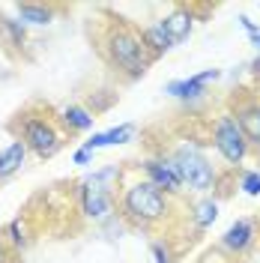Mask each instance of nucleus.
Returning <instances> with one entry per match:
<instances>
[{
	"label": "nucleus",
	"mask_w": 260,
	"mask_h": 263,
	"mask_svg": "<svg viewBox=\"0 0 260 263\" xmlns=\"http://www.w3.org/2000/svg\"><path fill=\"white\" fill-rule=\"evenodd\" d=\"M236 123L243 129L245 141L260 147V105H243L239 114H236Z\"/></svg>",
	"instance_id": "nucleus-11"
},
{
	"label": "nucleus",
	"mask_w": 260,
	"mask_h": 263,
	"mask_svg": "<svg viewBox=\"0 0 260 263\" xmlns=\"http://www.w3.org/2000/svg\"><path fill=\"white\" fill-rule=\"evenodd\" d=\"M243 189H245V195H260V174H245Z\"/></svg>",
	"instance_id": "nucleus-20"
},
{
	"label": "nucleus",
	"mask_w": 260,
	"mask_h": 263,
	"mask_svg": "<svg viewBox=\"0 0 260 263\" xmlns=\"http://www.w3.org/2000/svg\"><path fill=\"white\" fill-rule=\"evenodd\" d=\"M254 242V224L248 221V218H239V221H233L228 228V233L221 236V246L228 248V251H233V254H239V251H245V248Z\"/></svg>",
	"instance_id": "nucleus-9"
},
{
	"label": "nucleus",
	"mask_w": 260,
	"mask_h": 263,
	"mask_svg": "<svg viewBox=\"0 0 260 263\" xmlns=\"http://www.w3.org/2000/svg\"><path fill=\"white\" fill-rule=\"evenodd\" d=\"M123 210H126V215H132L135 221L146 224V221H159V218L168 213V200H164L159 185H153L150 180H144V182H135V185L126 189Z\"/></svg>",
	"instance_id": "nucleus-2"
},
{
	"label": "nucleus",
	"mask_w": 260,
	"mask_h": 263,
	"mask_svg": "<svg viewBox=\"0 0 260 263\" xmlns=\"http://www.w3.org/2000/svg\"><path fill=\"white\" fill-rule=\"evenodd\" d=\"M24 144H27L36 156L48 159V156H54L57 147H60V135H57V129L51 126L48 120H27V123H24Z\"/></svg>",
	"instance_id": "nucleus-6"
},
{
	"label": "nucleus",
	"mask_w": 260,
	"mask_h": 263,
	"mask_svg": "<svg viewBox=\"0 0 260 263\" xmlns=\"http://www.w3.org/2000/svg\"><path fill=\"white\" fill-rule=\"evenodd\" d=\"M18 15H21V21H27V24H48L51 21V9L48 6L21 3V6H18Z\"/></svg>",
	"instance_id": "nucleus-16"
},
{
	"label": "nucleus",
	"mask_w": 260,
	"mask_h": 263,
	"mask_svg": "<svg viewBox=\"0 0 260 263\" xmlns=\"http://www.w3.org/2000/svg\"><path fill=\"white\" fill-rule=\"evenodd\" d=\"M0 27H3V30L9 33V39H12L15 45H21V42H24V30L18 27V24L12 21V18H0Z\"/></svg>",
	"instance_id": "nucleus-18"
},
{
	"label": "nucleus",
	"mask_w": 260,
	"mask_h": 263,
	"mask_svg": "<svg viewBox=\"0 0 260 263\" xmlns=\"http://www.w3.org/2000/svg\"><path fill=\"white\" fill-rule=\"evenodd\" d=\"M218 78V69H207V72H200V75H192V78H185V81H171L168 84V93L177 99H195L203 93V87L210 81Z\"/></svg>",
	"instance_id": "nucleus-8"
},
{
	"label": "nucleus",
	"mask_w": 260,
	"mask_h": 263,
	"mask_svg": "<svg viewBox=\"0 0 260 263\" xmlns=\"http://www.w3.org/2000/svg\"><path fill=\"white\" fill-rule=\"evenodd\" d=\"M132 126L126 123V126H117V129H111V132H102V135H93L87 144H84V149H102V147H114V144H123V141H129L132 138Z\"/></svg>",
	"instance_id": "nucleus-13"
},
{
	"label": "nucleus",
	"mask_w": 260,
	"mask_h": 263,
	"mask_svg": "<svg viewBox=\"0 0 260 263\" xmlns=\"http://www.w3.org/2000/svg\"><path fill=\"white\" fill-rule=\"evenodd\" d=\"M108 177H111V171H105V174L93 177V180L84 185L81 203H84V213H87V218H105V215L111 213L114 200H111V192H108V185H105V180H108Z\"/></svg>",
	"instance_id": "nucleus-5"
},
{
	"label": "nucleus",
	"mask_w": 260,
	"mask_h": 263,
	"mask_svg": "<svg viewBox=\"0 0 260 263\" xmlns=\"http://www.w3.org/2000/svg\"><path fill=\"white\" fill-rule=\"evenodd\" d=\"M0 263H3V242H0Z\"/></svg>",
	"instance_id": "nucleus-23"
},
{
	"label": "nucleus",
	"mask_w": 260,
	"mask_h": 263,
	"mask_svg": "<svg viewBox=\"0 0 260 263\" xmlns=\"http://www.w3.org/2000/svg\"><path fill=\"white\" fill-rule=\"evenodd\" d=\"M239 24H243L245 30H248V36H251V45H254V48L260 51V30H257V24H254V21H251V18H239Z\"/></svg>",
	"instance_id": "nucleus-19"
},
{
	"label": "nucleus",
	"mask_w": 260,
	"mask_h": 263,
	"mask_svg": "<svg viewBox=\"0 0 260 263\" xmlns=\"http://www.w3.org/2000/svg\"><path fill=\"white\" fill-rule=\"evenodd\" d=\"M24 156H27V144H24V141H12L9 147L0 153V177L15 174L18 167L24 164Z\"/></svg>",
	"instance_id": "nucleus-12"
},
{
	"label": "nucleus",
	"mask_w": 260,
	"mask_h": 263,
	"mask_svg": "<svg viewBox=\"0 0 260 263\" xmlns=\"http://www.w3.org/2000/svg\"><path fill=\"white\" fill-rule=\"evenodd\" d=\"M93 120H96V117L90 114L87 108H81V105H69V108L63 111V123L69 126V129L87 132V129H93Z\"/></svg>",
	"instance_id": "nucleus-15"
},
{
	"label": "nucleus",
	"mask_w": 260,
	"mask_h": 263,
	"mask_svg": "<svg viewBox=\"0 0 260 263\" xmlns=\"http://www.w3.org/2000/svg\"><path fill=\"white\" fill-rule=\"evenodd\" d=\"M215 147H218V153L233 164L245 159L248 141H245L243 129H239V123H236L233 117H221V120L215 123Z\"/></svg>",
	"instance_id": "nucleus-4"
},
{
	"label": "nucleus",
	"mask_w": 260,
	"mask_h": 263,
	"mask_svg": "<svg viewBox=\"0 0 260 263\" xmlns=\"http://www.w3.org/2000/svg\"><path fill=\"white\" fill-rule=\"evenodd\" d=\"M108 60H111L117 69H123L129 78H138V75L146 72L153 54L146 51L141 36H135L132 30H114L111 39H108Z\"/></svg>",
	"instance_id": "nucleus-1"
},
{
	"label": "nucleus",
	"mask_w": 260,
	"mask_h": 263,
	"mask_svg": "<svg viewBox=\"0 0 260 263\" xmlns=\"http://www.w3.org/2000/svg\"><path fill=\"white\" fill-rule=\"evenodd\" d=\"M90 159H93V153H90V149H78V153H75V164H87Z\"/></svg>",
	"instance_id": "nucleus-21"
},
{
	"label": "nucleus",
	"mask_w": 260,
	"mask_h": 263,
	"mask_svg": "<svg viewBox=\"0 0 260 263\" xmlns=\"http://www.w3.org/2000/svg\"><path fill=\"white\" fill-rule=\"evenodd\" d=\"M141 39H144L146 51H150L153 57H159V54H164V51H168L171 45H174V42H171V36H168V33L162 30V24H156V27H146Z\"/></svg>",
	"instance_id": "nucleus-14"
},
{
	"label": "nucleus",
	"mask_w": 260,
	"mask_h": 263,
	"mask_svg": "<svg viewBox=\"0 0 260 263\" xmlns=\"http://www.w3.org/2000/svg\"><path fill=\"white\" fill-rule=\"evenodd\" d=\"M159 24H162V30L171 36V42L177 45V42H182V39L192 33V12H189V9H177V12H171L168 18H162Z\"/></svg>",
	"instance_id": "nucleus-10"
},
{
	"label": "nucleus",
	"mask_w": 260,
	"mask_h": 263,
	"mask_svg": "<svg viewBox=\"0 0 260 263\" xmlns=\"http://www.w3.org/2000/svg\"><path fill=\"white\" fill-rule=\"evenodd\" d=\"M254 72H260V57H257V60H254Z\"/></svg>",
	"instance_id": "nucleus-22"
},
{
	"label": "nucleus",
	"mask_w": 260,
	"mask_h": 263,
	"mask_svg": "<svg viewBox=\"0 0 260 263\" xmlns=\"http://www.w3.org/2000/svg\"><path fill=\"white\" fill-rule=\"evenodd\" d=\"M215 215H218V203H215V200H203L195 213V221L200 228H210L212 221H215Z\"/></svg>",
	"instance_id": "nucleus-17"
},
{
	"label": "nucleus",
	"mask_w": 260,
	"mask_h": 263,
	"mask_svg": "<svg viewBox=\"0 0 260 263\" xmlns=\"http://www.w3.org/2000/svg\"><path fill=\"white\" fill-rule=\"evenodd\" d=\"M144 167H146V174H150V182H153V185H159L164 192H179V189H182V177H179L174 159H171V162L150 159Z\"/></svg>",
	"instance_id": "nucleus-7"
},
{
	"label": "nucleus",
	"mask_w": 260,
	"mask_h": 263,
	"mask_svg": "<svg viewBox=\"0 0 260 263\" xmlns=\"http://www.w3.org/2000/svg\"><path fill=\"white\" fill-rule=\"evenodd\" d=\"M174 164H177L182 182H189L195 192H207V189L212 185V180H215L212 164L207 162L195 147H182L177 156H174Z\"/></svg>",
	"instance_id": "nucleus-3"
}]
</instances>
